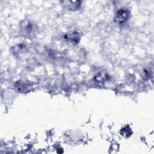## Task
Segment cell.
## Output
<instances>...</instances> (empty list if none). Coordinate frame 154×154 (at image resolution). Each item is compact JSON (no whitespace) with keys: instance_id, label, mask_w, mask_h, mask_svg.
Here are the masks:
<instances>
[{"instance_id":"1","label":"cell","mask_w":154,"mask_h":154,"mask_svg":"<svg viewBox=\"0 0 154 154\" xmlns=\"http://www.w3.org/2000/svg\"><path fill=\"white\" fill-rule=\"evenodd\" d=\"M36 26L34 23L30 20H23L20 24V31L22 34L27 37L34 36L36 31Z\"/></svg>"},{"instance_id":"2","label":"cell","mask_w":154,"mask_h":154,"mask_svg":"<svg viewBox=\"0 0 154 154\" xmlns=\"http://www.w3.org/2000/svg\"><path fill=\"white\" fill-rule=\"evenodd\" d=\"M129 17V13L126 9H120L116 14L114 21L118 23L125 22Z\"/></svg>"},{"instance_id":"3","label":"cell","mask_w":154,"mask_h":154,"mask_svg":"<svg viewBox=\"0 0 154 154\" xmlns=\"http://www.w3.org/2000/svg\"><path fill=\"white\" fill-rule=\"evenodd\" d=\"M64 2L66 3L64 5H66L68 8L72 10H76L80 6V4H78L80 3V1H66Z\"/></svg>"},{"instance_id":"4","label":"cell","mask_w":154,"mask_h":154,"mask_svg":"<svg viewBox=\"0 0 154 154\" xmlns=\"http://www.w3.org/2000/svg\"><path fill=\"white\" fill-rule=\"evenodd\" d=\"M67 38L70 40L71 42H77V39L79 38L78 36V33L72 32L67 35Z\"/></svg>"}]
</instances>
